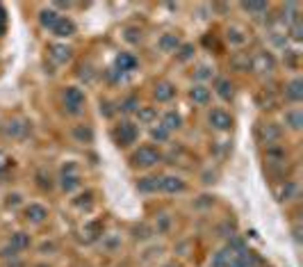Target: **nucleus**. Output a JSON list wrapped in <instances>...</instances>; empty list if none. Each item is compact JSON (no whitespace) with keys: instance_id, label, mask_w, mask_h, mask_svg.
<instances>
[{"instance_id":"nucleus-20","label":"nucleus","mask_w":303,"mask_h":267,"mask_svg":"<svg viewBox=\"0 0 303 267\" xmlns=\"http://www.w3.org/2000/svg\"><path fill=\"white\" fill-rule=\"evenodd\" d=\"M50 53H53V57L57 62H66L69 57H71V50H69L66 46H57V44H55V46H50Z\"/></svg>"},{"instance_id":"nucleus-16","label":"nucleus","mask_w":303,"mask_h":267,"mask_svg":"<svg viewBox=\"0 0 303 267\" xmlns=\"http://www.w3.org/2000/svg\"><path fill=\"white\" fill-rule=\"evenodd\" d=\"M39 21H41V25L44 27H50V30H53L55 23L60 21V14H55L53 9H44V12L39 14Z\"/></svg>"},{"instance_id":"nucleus-5","label":"nucleus","mask_w":303,"mask_h":267,"mask_svg":"<svg viewBox=\"0 0 303 267\" xmlns=\"http://www.w3.org/2000/svg\"><path fill=\"white\" fill-rule=\"evenodd\" d=\"M25 217L30 221H34V224H41L48 217V210L44 206H39V203H32V206L25 208Z\"/></svg>"},{"instance_id":"nucleus-38","label":"nucleus","mask_w":303,"mask_h":267,"mask_svg":"<svg viewBox=\"0 0 303 267\" xmlns=\"http://www.w3.org/2000/svg\"><path fill=\"white\" fill-rule=\"evenodd\" d=\"M39 267H44V265H39Z\"/></svg>"},{"instance_id":"nucleus-15","label":"nucleus","mask_w":303,"mask_h":267,"mask_svg":"<svg viewBox=\"0 0 303 267\" xmlns=\"http://www.w3.org/2000/svg\"><path fill=\"white\" fill-rule=\"evenodd\" d=\"M287 98L290 100H301L303 98V82L299 80V78L287 85Z\"/></svg>"},{"instance_id":"nucleus-30","label":"nucleus","mask_w":303,"mask_h":267,"mask_svg":"<svg viewBox=\"0 0 303 267\" xmlns=\"http://www.w3.org/2000/svg\"><path fill=\"white\" fill-rule=\"evenodd\" d=\"M294 192H297L294 183H287V187H283V192H280V199H287V196H292Z\"/></svg>"},{"instance_id":"nucleus-1","label":"nucleus","mask_w":303,"mask_h":267,"mask_svg":"<svg viewBox=\"0 0 303 267\" xmlns=\"http://www.w3.org/2000/svg\"><path fill=\"white\" fill-rule=\"evenodd\" d=\"M162 160V155H160L158 148L153 146H141L137 153L132 155V162L137 165V167H153V165H158Z\"/></svg>"},{"instance_id":"nucleus-13","label":"nucleus","mask_w":303,"mask_h":267,"mask_svg":"<svg viewBox=\"0 0 303 267\" xmlns=\"http://www.w3.org/2000/svg\"><path fill=\"white\" fill-rule=\"evenodd\" d=\"M180 123H183V119H180L176 112H166L164 119H162V128H164V130H178Z\"/></svg>"},{"instance_id":"nucleus-21","label":"nucleus","mask_w":303,"mask_h":267,"mask_svg":"<svg viewBox=\"0 0 303 267\" xmlns=\"http://www.w3.org/2000/svg\"><path fill=\"white\" fill-rule=\"evenodd\" d=\"M160 187V178H141L139 180V190L141 192H153Z\"/></svg>"},{"instance_id":"nucleus-2","label":"nucleus","mask_w":303,"mask_h":267,"mask_svg":"<svg viewBox=\"0 0 303 267\" xmlns=\"http://www.w3.org/2000/svg\"><path fill=\"white\" fill-rule=\"evenodd\" d=\"M64 105L71 114H78L82 110V105H85V94L80 92L78 87H69L64 92Z\"/></svg>"},{"instance_id":"nucleus-12","label":"nucleus","mask_w":303,"mask_h":267,"mask_svg":"<svg viewBox=\"0 0 303 267\" xmlns=\"http://www.w3.org/2000/svg\"><path fill=\"white\" fill-rule=\"evenodd\" d=\"M135 67H137V60H135L130 53H121L119 57H117V69H119V71H132Z\"/></svg>"},{"instance_id":"nucleus-25","label":"nucleus","mask_w":303,"mask_h":267,"mask_svg":"<svg viewBox=\"0 0 303 267\" xmlns=\"http://www.w3.org/2000/svg\"><path fill=\"white\" fill-rule=\"evenodd\" d=\"M153 137H155V140L158 142H164V140H169V130H164V128L162 126H158V128H153Z\"/></svg>"},{"instance_id":"nucleus-9","label":"nucleus","mask_w":303,"mask_h":267,"mask_svg":"<svg viewBox=\"0 0 303 267\" xmlns=\"http://www.w3.org/2000/svg\"><path fill=\"white\" fill-rule=\"evenodd\" d=\"M233 258H235V251H233L231 247H226V249H221L214 258H212V267H228Z\"/></svg>"},{"instance_id":"nucleus-6","label":"nucleus","mask_w":303,"mask_h":267,"mask_svg":"<svg viewBox=\"0 0 303 267\" xmlns=\"http://www.w3.org/2000/svg\"><path fill=\"white\" fill-rule=\"evenodd\" d=\"M53 32L57 34V37H71L73 32H75V25H73L71 19H66V16H60V21L55 23Z\"/></svg>"},{"instance_id":"nucleus-27","label":"nucleus","mask_w":303,"mask_h":267,"mask_svg":"<svg viewBox=\"0 0 303 267\" xmlns=\"http://www.w3.org/2000/svg\"><path fill=\"white\" fill-rule=\"evenodd\" d=\"M191 53H194V46H189V44H187V46H183L180 48V55H178V60H189L191 57Z\"/></svg>"},{"instance_id":"nucleus-14","label":"nucleus","mask_w":303,"mask_h":267,"mask_svg":"<svg viewBox=\"0 0 303 267\" xmlns=\"http://www.w3.org/2000/svg\"><path fill=\"white\" fill-rule=\"evenodd\" d=\"M9 244H12L14 251L27 249V247H30V235H25V233H14V235H12V240H9Z\"/></svg>"},{"instance_id":"nucleus-37","label":"nucleus","mask_w":303,"mask_h":267,"mask_svg":"<svg viewBox=\"0 0 303 267\" xmlns=\"http://www.w3.org/2000/svg\"><path fill=\"white\" fill-rule=\"evenodd\" d=\"M166 267H176V265H166Z\"/></svg>"},{"instance_id":"nucleus-17","label":"nucleus","mask_w":303,"mask_h":267,"mask_svg":"<svg viewBox=\"0 0 303 267\" xmlns=\"http://www.w3.org/2000/svg\"><path fill=\"white\" fill-rule=\"evenodd\" d=\"M260 137H262V140H267V144H269V142H274V140H278V137H280V130H278L274 123H267V126L260 128Z\"/></svg>"},{"instance_id":"nucleus-22","label":"nucleus","mask_w":303,"mask_h":267,"mask_svg":"<svg viewBox=\"0 0 303 267\" xmlns=\"http://www.w3.org/2000/svg\"><path fill=\"white\" fill-rule=\"evenodd\" d=\"M69 171H71V174H69V176L64 174V178H62V187H64L66 192H71L73 187H78V176L73 174V167L69 169Z\"/></svg>"},{"instance_id":"nucleus-23","label":"nucleus","mask_w":303,"mask_h":267,"mask_svg":"<svg viewBox=\"0 0 303 267\" xmlns=\"http://www.w3.org/2000/svg\"><path fill=\"white\" fill-rule=\"evenodd\" d=\"M285 119L290 121V126L294 128V130H299V128H301V123H303L301 112H299V110H294V112H287V114H285Z\"/></svg>"},{"instance_id":"nucleus-4","label":"nucleus","mask_w":303,"mask_h":267,"mask_svg":"<svg viewBox=\"0 0 303 267\" xmlns=\"http://www.w3.org/2000/svg\"><path fill=\"white\" fill-rule=\"evenodd\" d=\"M210 123H212V128H217V130H228V128H233V117L228 112H224V110H212Z\"/></svg>"},{"instance_id":"nucleus-31","label":"nucleus","mask_w":303,"mask_h":267,"mask_svg":"<svg viewBox=\"0 0 303 267\" xmlns=\"http://www.w3.org/2000/svg\"><path fill=\"white\" fill-rule=\"evenodd\" d=\"M139 37H141V34H139L137 30H135V27H130V30H125V39H128V41H132V44H135V41H139Z\"/></svg>"},{"instance_id":"nucleus-19","label":"nucleus","mask_w":303,"mask_h":267,"mask_svg":"<svg viewBox=\"0 0 303 267\" xmlns=\"http://www.w3.org/2000/svg\"><path fill=\"white\" fill-rule=\"evenodd\" d=\"M217 94L219 96H221V98H233V85L228 80H224V78H221V80H217Z\"/></svg>"},{"instance_id":"nucleus-28","label":"nucleus","mask_w":303,"mask_h":267,"mask_svg":"<svg viewBox=\"0 0 303 267\" xmlns=\"http://www.w3.org/2000/svg\"><path fill=\"white\" fill-rule=\"evenodd\" d=\"M121 107H123V112H135L137 110V98H128Z\"/></svg>"},{"instance_id":"nucleus-24","label":"nucleus","mask_w":303,"mask_h":267,"mask_svg":"<svg viewBox=\"0 0 303 267\" xmlns=\"http://www.w3.org/2000/svg\"><path fill=\"white\" fill-rule=\"evenodd\" d=\"M244 9L246 12H253V14H262L267 12V2H244Z\"/></svg>"},{"instance_id":"nucleus-18","label":"nucleus","mask_w":303,"mask_h":267,"mask_svg":"<svg viewBox=\"0 0 303 267\" xmlns=\"http://www.w3.org/2000/svg\"><path fill=\"white\" fill-rule=\"evenodd\" d=\"M178 37H176V34H164V37H162V39H160V48H162V50H176V48H178Z\"/></svg>"},{"instance_id":"nucleus-34","label":"nucleus","mask_w":303,"mask_h":267,"mask_svg":"<svg viewBox=\"0 0 303 267\" xmlns=\"http://www.w3.org/2000/svg\"><path fill=\"white\" fill-rule=\"evenodd\" d=\"M292 37H294V39H301V25H299V23L292 27Z\"/></svg>"},{"instance_id":"nucleus-26","label":"nucleus","mask_w":303,"mask_h":267,"mask_svg":"<svg viewBox=\"0 0 303 267\" xmlns=\"http://www.w3.org/2000/svg\"><path fill=\"white\" fill-rule=\"evenodd\" d=\"M228 41H233V44H237V46H242L244 41H246V37H239L237 30H231L228 32Z\"/></svg>"},{"instance_id":"nucleus-36","label":"nucleus","mask_w":303,"mask_h":267,"mask_svg":"<svg viewBox=\"0 0 303 267\" xmlns=\"http://www.w3.org/2000/svg\"><path fill=\"white\" fill-rule=\"evenodd\" d=\"M9 206H14V203H19V194H14V196H9V201H7Z\"/></svg>"},{"instance_id":"nucleus-33","label":"nucleus","mask_w":303,"mask_h":267,"mask_svg":"<svg viewBox=\"0 0 303 267\" xmlns=\"http://www.w3.org/2000/svg\"><path fill=\"white\" fill-rule=\"evenodd\" d=\"M5 16L7 14H5V9H2V5H0V34L5 32Z\"/></svg>"},{"instance_id":"nucleus-7","label":"nucleus","mask_w":303,"mask_h":267,"mask_svg":"<svg viewBox=\"0 0 303 267\" xmlns=\"http://www.w3.org/2000/svg\"><path fill=\"white\" fill-rule=\"evenodd\" d=\"M160 187H162L164 192H183L185 183L178 176H164V178H160Z\"/></svg>"},{"instance_id":"nucleus-32","label":"nucleus","mask_w":303,"mask_h":267,"mask_svg":"<svg viewBox=\"0 0 303 267\" xmlns=\"http://www.w3.org/2000/svg\"><path fill=\"white\" fill-rule=\"evenodd\" d=\"M75 137H78V140H92V130H87V128H78V130H75Z\"/></svg>"},{"instance_id":"nucleus-11","label":"nucleus","mask_w":303,"mask_h":267,"mask_svg":"<svg viewBox=\"0 0 303 267\" xmlns=\"http://www.w3.org/2000/svg\"><path fill=\"white\" fill-rule=\"evenodd\" d=\"M189 98L194 100V103H201V105H203V103L210 100V89L203 87V85H196V87L189 92Z\"/></svg>"},{"instance_id":"nucleus-3","label":"nucleus","mask_w":303,"mask_h":267,"mask_svg":"<svg viewBox=\"0 0 303 267\" xmlns=\"http://www.w3.org/2000/svg\"><path fill=\"white\" fill-rule=\"evenodd\" d=\"M114 140H117V144H121V146L132 144V142L137 140V126L130 123V121H123V123L114 130Z\"/></svg>"},{"instance_id":"nucleus-8","label":"nucleus","mask_w":303,"mask_h":267,"mask_svg":"<svg viewBox=\"0 0 303 267\" xmlns=\"http://www.w3.org/2000/svg\"><path fill=\"white\" fill-rule=\"evenodd\" d=\"M251 67L256 71H267V69H274V57L267 53H257L253 60H251Z\"/></svg>"},{"instance_id":"nucleus-10","label":"nucleus","mask_w":303,"mask_h":267,"mask_svg":"<svg viewBox=\"0 0 303 267\" xmlns=\"http://www.w3.org/2000/svg\"><path fill=\"white\" fill-rule=\"evenodd\" d=\"M176 96V87H173L171 82H160L158 87H155V98L158 100H171Z\"/></svg>"},{"instance_id":"nucleus-29","label":"nucleus","mask_w":303,"mask_h":267,"mask_svg":"<svg viewBox=\"0 0 303 267\" xmlns=\"http://www.w3.org/2000/svg\"><path fill=\"white\" fill-rule=\"evenodd\" d=\"M153 117H155V112H153L151 107H146V110H139V119H141V121H151Z\"/></svg>"},{"instance_id":"nucleus-35","label":"nucleus","mask_w":303,"mask_h":267,"mask_svg":"<svg viewBox=\"0 0 303 267\" xmlns=\"http://www.w3.org/2000/svg\"><path fill=\"white\" fill-rule=\"evenodd\" d=\"M208 71H210V69L201 67V69H198V78H208V75H210V73H208Z\"/></svg>"}]
</instances>
